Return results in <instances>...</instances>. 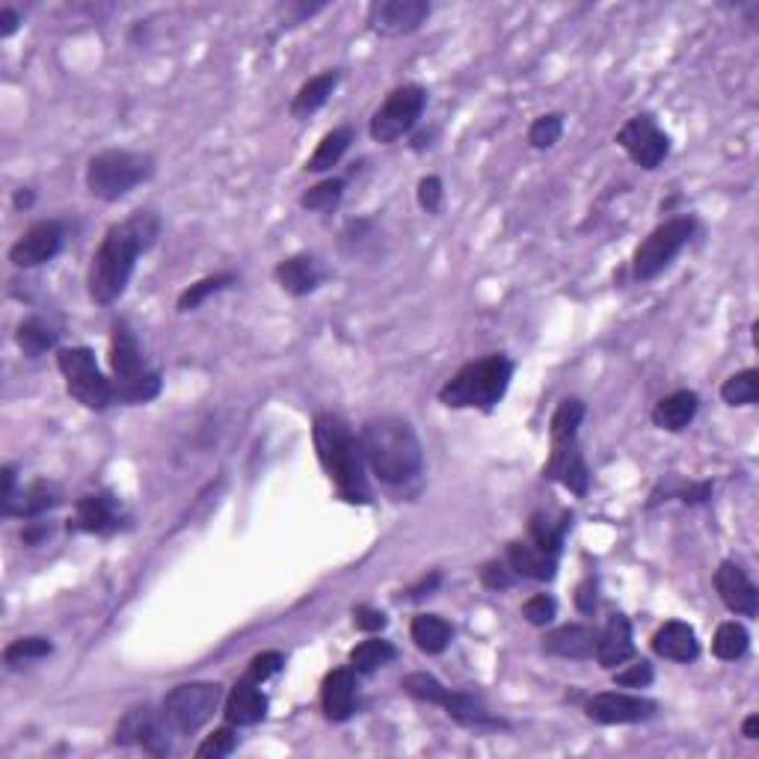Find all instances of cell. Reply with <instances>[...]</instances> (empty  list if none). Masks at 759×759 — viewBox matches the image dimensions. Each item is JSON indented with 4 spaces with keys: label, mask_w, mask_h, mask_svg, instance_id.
Segmentation results:
<instances>
[{
    "label": "cell",
    "mask_w": 759,
    "mask_h": 759,
    "mask_svg": "<svg viewBox=\"0 0 759 759\" xmlns=\"http://www.w3.org/2000/svg\"><path fill=\"white\" fill-rule=\"evenodd\" d=\"M157 234H161V220L152 211H134L122 223L110 226L89 262V300L96 306L117 302L134 276L136 258L155 246Z\"/></svg>",
    "instance_id": "6da1fadb"
},
{
    "label": "cell",
    "mask_w": 759,
    "mask_h": 759,
    "mask_svg": "<svg viewBox=\"0 0 759 759\" xmlns=\"http://www.w3.org/2000/svg\"><path fill=\"white\" fill-rule=\"evenodd\" d=\"M365 466L386 487H407L425 472V451L416 430L398 416H377L360 430Z\"/></svg>",
    "instance_id": "7a4b0ae2"
},
{
    "label": "cell",
    "mask_w": 759,
    "mask_h": 759,
    "mask_svg": "<svg viewBox=\"0 0 759 759\" xmlns=\"http://www.w3.org/2000/svg\"><path fill=\"white\" fill-rule=\"evenodd\" d=\"M315 437V451H318V460H321L323 472L330 477L339 496L344 502H353V505H369L371 502V487L369 475H365V458H362L360 439L353 437V430L341 416H332V413H321L315 419L312 428Z\"/></svg>",
    "instance_id": "3957f363"
},
{
    "label": "cell",
    "mask_w": 759,
    "mask_h": 759,
    "mask_svg": "<svg viewBox=\"0 0 759 759\" xmlns=\"http://www.w3.org/2000/svg\"><path fill=\"white\" fill-rule=\"evenodd\" d=\"M514 377V362L505 353H487L469 362L439 389V400L451 409H490L498 407Z\"/></svg>",
    "instance_id": "277c9868"
},
{
    "label": "cell",
    "mask_w": 759,
    "mask_h": 759,
    "mask_svg": "<svg viewBox=\"0 0 759 759\" xmlns=\"http://www.w3.org/2000/svg\"><path fill=\"white\" fill-rule=\"evenodd\" d=\"M110 369L117 404H148L161 395V374L148 369L134 330L128 321H117L110 330Z\"/></svg>",
    "instance_id": "5b68a950"
},
{
    "label": "cell",
    "mask_w": 759,
    "mask_h": 759,
    "mask_svg": "<svg viewBox=\"0 0 759 759\" xmlns=\"http://www.w3.org/2000/svg\"><path fill=\"white\" fill-rule=\"evenodd\" d=\"M152 176H155V161L146 152L105 148L89 157L87 190L101 202H119Z\"/></svg>",
    "instance_id": "8992f818"
},
{
    "label": "cell",
    "mask_w": 759,
    "mask_h": 759,
    "mask_svg": "<svg viewBox=\"0 0 759 759\" xmlns=\"http://www.w3.org/2000/svg\"><path fill=\"white\" fill-rule=\"evenodd\" d=\"M223 701V685L220 682H182L161 701V718L166 730L176 739L194 736L215 718L217 706Z\"/></svg>",
    "instance_id": "52a82bcc"
},
{
    "label": "cell",
    "mask_w": 759,
    "mask_h": 759,
    "mask_svg": "<svg viewBox=\"0 0 759 759\" xmlns=\"http://www.w3.org/2000/svg\"><path fill=\"white\" fill-rule=\"evenodd\" d=\"M694 232H697V220H694L692 215L673 217V220H664L662 226H656V229L644 238L641 246L635 250V279H638V283H650L659 273L668 271L673 264V258L689 246Z\"/></svg>",
    "instance_id": "ba28073f"
},
{
    "label": "cell",
    "mask_w": 759,
    "mask_h": 759,
    "mask_svg": "<svg viewBox=\"0 0 759 759\" xmlns=\"http://www.w3.org/2000/svg\"><path fill=\"white\" fill-rule=\"evenodd\" d=\"M57 369L66 377L68 395L87 409L101 413L110 404H117L113 383L101 374L96 353L89 348H63V351H57Z\"/></svg>",
    "instance_id": "9c48e42d"
},
{
    "label": "cell",
    "mask_w": 759,
    "mask_h": 759,
    "mask_svg": "<svg viewBox=\"0 0 759 759\" xmlns=\"http://www.w3.org/2000/svg\"><path fill=\"white\" fill-rule=\"evenodd\" d=\"M428 108V89L419 84H407V87L392 89L386 101L374 110L369 122V134L380 146H392L400 136L409 134L419 125L421 113Z\"/></svg>",
    "instance_id": "30bf717a"
},
{
    "label": "cell",
    "mask_w": 759,
    "mask_h": 759,
    "mask_svg": "<svg viewBox=\"0 0 759 759\" xmlns=\"http://www.w3.org/2000/svg\"><path fill=\"white\" fill-rule=\"evenodd\" d=\"M614 143L624 148L641 169H656L671 152V140L650 113H638V117L626 119V125L617 131Z\"/></svg>",
    "instance_id": "8fae6325"
},
{
    "label": "cell",
    "mask_w": 759,
    "mask_h": 759,
    "mask_svg": "<svg viewBox=\"0 0 759 759\" xmlns=\"http://www.w3.org/2000/svg\"><path fill=\"white\" fill-rule=\"evenodd\" d=\"M173 733L166 730L161 712H155L152 706H134L122 715V721L117 724V745L128 748V745H140L148 754L155 757H166L173 754Z\"/></svg>",
    "instance_id": "7c38bea8"
},
{
    "label": "cell",
    "mask_w": 759,
    "mask_h": 759,
    "mask_svg": "<svg viewBox=\"0 0 759 759\" xmlns=\"http://www.w3.org/2000/svg\"><path fill=\"white\" fill-rule=\"evenodd\" d=\"M428 15V0H374L369 7V28L386 40H398L416 33Z\"/></svg>",
    "instance_id": "4fadbf2b"
},
{
    "label": "cell",
    "mask_w": 759,
    "mask_h": 759,
    "mask_svg": "<svg viewBox=\"0 0 759 759\" xmlns=\"http://www.w3.org/2000/svg\"><path fill=\"white\" fill-rule=\"evenodd\" d=\"M659 712L656 701H647L641 694H626V692H603L594 694L591 701L584 703V715L594 724H641L650 721Z\"/></svg>",
    "instance_id": "5bb4252c"
},
{
    "label": "cell",
    "mask_w": 759,
    "mask_h": 759,
    "mask_svg": "<svg viewBox=\"0 0 759 759\" xmlns=\"http://www.w3.org/2000/svg\"><path fill=\"white\" fill-rule=\"evenodd\" d=\"M63 241H66V226L59 220H42V223H33L28 232L21 234L19 241L10 246V262L15 267H40V264H48L57 258V253L63 250Z\"/></svg>",
    "instance_id": "9a60e30c"
},
{
    "label": "cell",
    "mask_w": 759,
    "mask_h": 759,
    "mask_svg": "<svg viewBox=\"0 0 759 759\" xmlns=\"http://www.w3.org/2000/svg\"><path fill=\"white\" fill-rule=\"evenodd\" d=\"M543 475L558 481V484L570 490L573 496H587L591 472H587L582 448H579V437L552 439V454H549V463H546Z\"/></svg>",
    "instance_id": "2e32d148"
},
{
    "label": "cell",
    "mask_w": 759,
    "mask_h": 759,
    "mask_svg": "<svg viewBox=\"0 0 759 759\" xmlns=\"http://www.w3.org/2000/svg\"><path fill=\"white\" fill-rule=\"evenodd\" d=\"M715 587H718L721 603L727 605L733 614H741V617H757L759 614L757 584L750 582L748 573L739 564L724 561L715 570Z\"/></svg>",
    "instance_id": "e0dca14e"
},
{
    "label": "cell",
    "mask_w": 759,
    "mask_h": 759,
    "mask_svg": "<svg viewBox=\"0 0 759 759\" xmlns=\"http://www.w3.org/2000/svg\"><path fill=\"white\" fill-rule=\"evenodd\" d=\"M635 656V638H632V624L626 614H612L608 624L603 626V632L596 638V662L605 671H614L620 668Z\"/></svg>",
    "instance_id": "ac0fdd59"
},
{
    "label": "cell",
    "mask_w": 759,
    "mask_h": 759,
    "mask_svg": "<svg viewBox=\"0 0 759 759\" xmlns=\"http://www.w3.org/2000/svg\"><path fill=\"white\" fill-rule=\"evenodd\" d=\"M321 710L332 724L353 718V712H356V673H353V668H336L323 676Z\"/></svg>",
    "instance_id": "d6986e66"
},
{
    "label": "cell",
    "mask_w": 759,
    "mask_h": 759,
    "mask_svg": "<svg viewBox=\"0 0 759 759\" xmlns=\"http://www.w3.org/2000/svg\"><path fill=\"white\" fill-rule=\"evenodd\" d=\"M119 528V505L110 493L78 498L75 519L68 522V531H87V535H110Z\"/></svg>",
    "instance_id": "ffe728a7"
},
{
    "label": "cell",
    "mask_w": 759,
    "mask_h": 759,
    "mask_svg": "<svg viewBox=\"0 0 759 759\" xmlns=\"http://www.w3.org/2000/svg\"><path fill=\"white\" fill-rule=\"evenodd\" d=\"M596 638H600V632L587 624L558 626L556 632H549L543 638V652L558 656V659L584 662V659H594L596 656Z\"/></svg>",
    "instance_id": "44dd1931"
},
{
    "label": "cell",
    "mask_w": 759,
    "mask_h": 759,
    "mask_svg": "<svg viewBox=\"0 0 759 759\" xmlns=\"http://www.w3.org/2000/svg\"><path fill=\"white\" fill-rule=\"evenodd\" d=\"M223 715L232 727H253V724L264 721V715H267V697H264L262 685L241 676V680L234 682L229 697H226Z\"/></svg>",
    "instance_id": "7402d4cb"
},
{
    "label": "cell",
    "mask_w": 759,
    "mask_h": 759,
    "mask_svg": "<svg viewBox=\"0 0 759 759\" xmlns=\"http://www.w3.org/2000/svg\"><path fill=\"white\" fill-rule=\"evenodd\" d=\"M273 276H276V283L283 285L292 297H309V294H315L321 288L323 267L318 264L315 255L300 253L292 255V258H283V262L276 264Z\"/></svg>",
    "instance_id": "603a6c76"
},
{
    "label": "cell",
    "mask_w": 759,
    "mask_h": 759,
    "mask_svg": "<svg viewBox=\"0 0 759 759\" xmlns=\"http://www.w3.org/2000/svg\"><path fill=\"white\" fill-rule=\"evenodd\" d=\"M439 706L448 712V718H454L460 727H469V730H498V727H505V721L496 718L487 710V703L472 692H451L448 689Z\"/></svg>",
    "instance_id": "cb8c5ba5"
},
{
    "label": "cell",
    "mask_w": 759,
    "mask_h": 759,
    "mask_svg": "<svg viewBox=\"0 0 759 759\" xmlns=\"http://www.w3.org/2000/svg\"><path fill=\"white\" fill-rule=\"evenodd\" d=\"M505 561L516 575L535 579V582H552L558 573V556H549L543 549H537L531 540H510Z\"/></svg>",
    "instance_id": "d4e9b609"
},
{
    "label": "cell",
    "mask_w": 759,
    "mask_h": 759,
    "mask_svg": "<svg viewBox=\"0 0 759 759\" xmlns=\"http://www.w3.org/2000/svg\"><path fill=\"white\" fill-rule=\"evenodd\" d=\"M652 652L662 656V659H671V662L689 664L701 656V641H697V632L692 626L682 624V620H668L664 626H659V632L652 635Z\"/></svg>",
    "instance_id": "484cf974"
},
{
    "label": "cell",
    "mask_w": 759,
    "mask_h": 759,
    "mask_svg": "<svg viewBox=\"0 0 759 759\" xmlns=\"http://www.w3.org/2000/svg\"><path fill=\"white\" fill-rule=\"evenodd\" d=\"M59 490L54 484H45V481H36L30 487L15 490L10 498L0 502V514L3 516H21V519H36V516L48 514L59 505Z\"/></svg>",
    "instance_id": "4316f807"
},
{
    "label": "cell",
    "mask_w": 759,
    "mask_h": 759,
    "mask_svg": "<svg viewBox=\"0 0 759 759\" xmlns=\"http://www.w3.org/2000/svg\"><path fill=\"white\" fill-rule=\"evenodd\" d=\"M697 409H701V398L694 392H673L652 407V425L659 430H668V433H680L692 425Z\"/></svg>",
    "instance_id": "83f0119b"
},
{
    "label": "cell",
    "mask_w": 759,
    "mask_h": 759,
    "mask_svg": "<svg viewBox=\"0 0 759 759\" xmlns=\"http://www.w3.org/2000/svg\"><path fill=\"white\" fill-rule=\"evenodd\" d=\"M336 87H339V72H336V68L321 72V75H315V78L306 80V84L297 89V96H294V101H292V117L306 119V117H312V113H318V110L330 101Z\"/></svg>",
    "instance_id": "f1b7e54d"
},
{
    "label": "cell",
    "mask_w": 759,
    "mask_h": 759,
    "mask_svg": "<svg viewBox=\"0 0 759 759\" xmlns=\"http://www.w3.org/2000/svg\"><path fill=\"white\" fill-rule=\"evenodd\" d=\"M409 638L416 641L421 652L439 656V652L448 650V644L454 638V629L439 614H416L413 624H409Z\"/></svg>",
    "instance_id": "f546056e"
},
{
    "label": "cell",
    "mask_w": 759,
    "mask_h": 759,
    "mask_svg": "<svg viewBox=\"0 0 759 759\" xmlns=\"http://www.w3.org/2000/svg\"><path fill=\"white\" fill-rule=\"evenodd\" d=\"M566 528H570V516L566 514L561 516V519H556V516L546 514V510H537V514L528 519V540H531L537 549L549 552V556H561Z\"/></svg>",
    "instance_id": "4dcf8cb0"
},
{
    "label": "cell",
    "mask_w": 759,
    "mask_h": 759,
    "mask_svg": "<svg viewBox=\"0 0 759 759\" xmlns=\"http://www.w3.org/2000/svg\"><path fill=\"white\" fill-rule=\"evenodd\" d=\"M351 143H353L351 125L332 128L330 134H323V140L318 143L312 157L306 161V169H309V173H327V169H332V166H339V161L344 157V152L351 148Z\"/></svg>",
    "instance_id": "1f68e13d"
},
{
    "label": "cell",
    "mask_w": 759,
    "mask_h": 759,
    "mask_svg": "<svg viewBox=\"0 0 759 759\" xmlns=\"http://www.w3.org/2000/svg\"><path fill=\"white\" fill-rule=\"evenodd\" d=\"M395 656H398L395 644L380 641V638H369V641L356 644V647L351 650V668H353V673L369 676V673L380 671V668H386L389 662H395Z\"/></svg>",
    "instance_id": "d6a6232c"
},
{
    "label": "cell",
    "mask_w": 759,
    "mask_h": 759,
    "mask_svg": "<svg viewBox=\"0 0 759 759\" xmlns=\"http://www.w3.org/2000/svg\"><path fill=\"white\" fill-rule=\"evenodd\" d=\"M57 336L59 332L54 330L48 321H42V318H28V321L19 323L15 341H19V348L24 351V356L36 360V356L48 353L51 348L57 344Z\"/></svg>",
    "instance_id": "836d02e7"
},
{
    "label": "cell",
    "mask_w": 759,
    "mask_h": 759,
    "mask_svg": "<svg viewBox=\"0 0 759 759\" xmlns=\"http://www.w3.org/2000/svg\"><path fill=\"white\" fill-rule=\"evenodd\" d=\"M750 647V635L748 629L736 620L730 624H721L715 638H712V652L718 656L721 662H739L741 656L748 652Z\"/></svg>",
    "instance_id": "e575fe53"
},
{
    "label": "cell",
    "mask_w": 759,
    "mask_h": 759,
    "mask_svg": "<svg viewBox=\"0 0 759 759\" xmlns=\"http://www.w3.org/2000/svg\"><path fill=\"white\" fill-rule=\"evenodd\" d=\"M721 398H724V404H730V407H754L759 400V371L745 369L724 380Z\"/></svg>",
    "instance_id": "d590c367"
},
{
    "label": "cell",
    "mask_w": 759,
    "mask_h": 759,
    "mask_svg": "<svg viewBox=\"0 0 759 759\" xmlns=\"http://www.w3.org/2000/svg\"><path fill=\"white\" fill-rule=\"evenodd\" d=\"M229 285H234V273H215V276H205L199 283H194L190 288L178 294V312H196L208 297L226 292Z\"/></svg>",
    "instance_id": "8d00e7d4"
},
{
    "label": "cell",
    "mask_w": 759,
    "mask_h": 759,
    "mask_svg": "<svg viewBox=\"0 0 759 759\" xmlns=\"http://www.w3.org/2000/svg\"><path fill=\"white\" fill-rule=\"evenodd\" d=\"M341 196H344V182L341 178H323L321 185L309 187L306 194L300 196L302 211H336L341 205Z\"/></svg>",
    "instance_id": "74e56055"
},
{
    "label": "cell",
    "mask_w": 759,
    "mask_h": 759,
    "mask_svg": "<svg viewBox=\"0 0 759 759\" xmlns=\"http://www.w3.org/2000/svg\"><path fill=\"white\" fill-rule=\"evenodd\" d=\"M54 652V644L42 635H30V638H19L12 641L7 650H3V662L7 668H21L24 662H40V659H48Z\"/></svg>",
    "instance_id": "f35d334b"
},
{
    "label": "cell",
    "mask_w": 759,
    "mask_h": 759,
    "mask_svg": "<svg viewBox=\"0 0 759 759\" xmlns=\"http://www.w3.org/2000/svg\"><path fill=\"white\" fill-rule=\"evenodd\" d=\"M584 419V404L579 398H566L558 404L556 416H552V425H549V439H566L579 437V428H582Z\"/></svg>",
    "instance_id": "ab89813d"
},
{
    "label": "cell",
    "mask_w": 759,
    "mask_h": 759,
    "mask_svg": "<svg viewBox=\"0 0 759 759\" xmlns=\"http://www.w3.org/2000/svg\"><path fill=\"white\" fill-rule=\"evenodd\" d=\"M400 689L409 694V697H416V701L421 703H430V706H439V701L446 697V685L433 676V673H409V676H404L400 680Z\"/></svg>",
    "instance_id": "60d3db41"
},
{
    "label": "cell",
    "mask_w": 759,
    "mask_h": 759,
    "mask_svg": "<svg viewBox=\"0 0 759 759\" xmlns=\"http://www.w3.org/2000/svg\"><path fill=\"white\" fill-rule=\"evenodd\" d=\"M564 134V117L561 113H546L537 117L528 128V143L535 148H552Z\"/></svg>",
    "instance_id": "b9f144b4"
},
{
    "label": "cell",
    "mask_w": 759,
    "mask_h": 759,
    "mask_svg": "<svg viewBox=\"0 0 759 759\" xmlns=\"http://www.w3.org/2000/svg\"><path fill=\"white\" fill-rule=\"evenodd\" d=\"M234 748H238V733H234L232 724H229V727H220V730L211 733V736L196 748V759H223L229 757Z\"/></svg>",
    "instance_id": "7bdbcfd3"
},
{
    "label": "cell",
    "mask_w": 759,
    "mask_h": 759,
    "mask_svg": "<svg viewBox=\"0 0 759 759\" xmlns=\"http://www.w3.org/2000/svg\"><path fill=\"white\" fill-rule=\"evenodd\" d=\"M283 664H285L283 652H276V650L258 652L253 662L246 664L244 676H246V680L258 682V685H264V682L271 680V676H276V673L283 671Z\"/></svg>",
    "instance_id": "ee69618b"
},
{
    "label": "cell",
    "mask_w": 759,
    "mask_h": 759,
    "mask_svg": "<svg viewBox=\"0 0 759 759\" xmlns=\"http://www.w3.org/2000/svg\"><path fill=\"white\" fill-rule=\"evenodd\" d=\"M558 614V603L549 594H537L531 600H526L522 605V617H526L531 626H549L556 620Z\"/></svg>",
    "instance_id": "f6af8a7d"
},
{
    "label": "cell",
    "mask_w": 759,
    "mask_h": 759,
    "mask_svg": "<svg viewBox=\"0 0 759 759\" xmlns=\"http://www.w3.org/2000/svg\"><path fill=\"white\" fill-rule=\"evenodd\" d=\"M652 682V664L647 659H638L635 664L614 673V685L617 689H647Z\"/></svg>",
    "instance_id": "bcb514c9"
},
{
    "label": "cell",
    "mask_w": 759,
    "mask_h": 759,
    "mask_svg": "<svg viewBox=\"0 0 759 759\" xmlns=\"http://www.w3.org/2000/svg\"><path fill=\"white\" fill-rule=\"evenodd\" d=\"M514 570L507 566V561H490V564H484V570H481V582H484V587H490V591H507L510 584H514Z\"/></svg>",
    "instance_id": "7dc6e473"
},
{
    "label": "cell",
    "mask_w": 759,
    "mask_h": 759,
    "mask_svg": "<svg viewBox=\"0 0 759 759\" xmlns=\"http://www.w3.org/2000/svg\"><path fill=\"white\" fill-rule=\"evenodd\" d=\"M416 196H419V205L421 211H428V215H439V208H442V182H439L437 176H425L419 182V190H416Z\"/></svg>",
    "instance_id": "c3c4849f"
},
{
    "label": "cell",
    "mask_w": 759,
    "mask_h": 759,
    "mask_svg": "<svg viewBox=\"0 0 759 759\" xmlns=\"http://www.w3.org/2000/svg\"><path fill=\"white\" fill-rule=\"evenodd\" d=\"M386 624L389 620L380 608H371V605H356L353 608V626L362 629V632H380V629H386Z\"/></svg>",
    "instance_id": "681fc988"
},
{
    "label": "cell",
    "mask_w": 759,
    "mask_h": 759,
    "mask_svg": "<svg viewBox=\"0 0 759 759\" xmlns=\"http://www.w3.org/2000/svg\"><path fill=\"white\" fill-rule=\"evenodd\" d=\"M575 605L582 614H594L596 612V582L594 579H584L575 591Z\"/></svg>",
    "instance_id": "f907efd6"
},
{
    "label": "cell",
    "mask_w": 759,
    "mask_h": 759,
    "mask_svg": "<svg viewBox=\"0 0 759 759\" xmlns=\"http://www.w3.org/2000/svg\"><path fill=\"white\" fill-rule=\"evenodd\" d=\"M439 582H442V575H439V573L425 575V579H421L419 584H413V587H409V591H407V600H419V596L430 594V591H433V587H437Z\"/></svg>",
    "instance_id": "816d5d0a"
},
{
    "label": "cell",
    "mask_w": 759,
    "mask_h": 759,
    "mask_svg": "<svg viewBox=\"0 0 759 759\" xmlns=\"http://www.w3.org/2000/svg\"><path fill=\"white\" fill-rule=\"evenodd\" d=\"M51 535V528L45 526V522H30L24 531H21V540L28 546H40V540H45V537Z\"/></svg>",
    "instance_id": "f5cc1de1"
},
{
    "label": "cell",
    "mask_w": 759,
    "mask_h": 759,
    "mask_svg": "<svg viewBox=\"0 0 759 759\" xmlns=\"http://www.w3.org/2000/svg\"><path fill=\"white\" fill-rule=\"evenodd\" d=\"M15 30H19V15L10 7H3L0 10V36H12Z\"/></svg>",
    "instance_id": "db71d44e"
},
{
    "label": "cell",
    "mask_w": 759,
    "mask_h": 759,
    "mask_svg": "<svg viewBox=\"0 0 759 759\" xmlns=\"http://www.w3.org/2000/svg\"><path fill=\"white\" fill-rule=\"evenodd\" d=\"M741 736L750 741L759 739V715H748V718H745V724H741Z\"/></svg>",
    "instance_id": "11a10c76"
},
{
    "label": "cell",
    "mask_w": 759,
    "mask_h": 759,
    "mask_svg": "<svg viewBox=\"0 0 759 759\" xmlns=\"http://www.w3.org/2000/svg\"><path fill=\"white\" fill-rule=\"evenodd\" d=\"M33 199H36V196H33V190H30V187H21L19 194H15V199H12V205H15V208H30V205H33Z\"/></svg>",
    "instance_id": "9f6ffc18"
}]
</instances>
